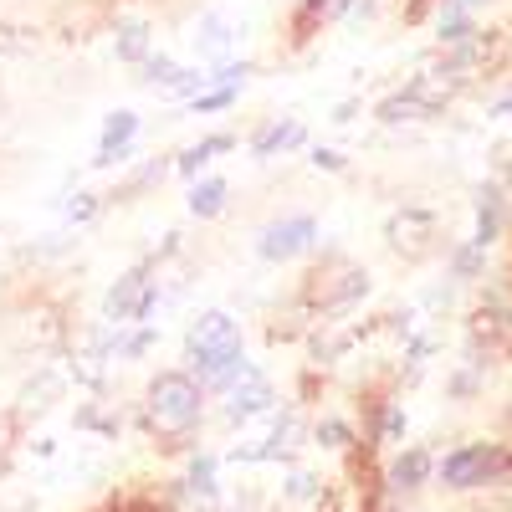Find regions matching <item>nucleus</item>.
<instances>
[{
    "mask_svg": "<svg viewBox=\"0 0 512 512\" xmlns=\"http://www.w3.org/2000/svg\"><path fill=\"white\" fill-rule=\"evenodd\" d=\"M185 359L190 374L205 384V395H226L231 384L251 374V359L241 354V323L226 308H205L185 333Z\"/></svg>",
    "mask_w": 512,
    "mask_h": 512,
    "instance_id": "1",
    "label": "nucleus"
},
{
    "mask_svg": "<svg viewBox=\"0 0 512 512\" xmlns=\"http://www.w3.org/2000/svg\"><path fill=\"white\" fill-rule=\"evenodd\" d=\"M144 420L164 446H190L205 420V384L190 369H159L144 390Z\"/></svg>",
    "mask_w": 512,
    "mask_h": 512,
    "instance_id": "2",
    "label": "nucleus"
},
{
    "mask_svg": "<svg viewBox=\"0 0 512 512\" xmlns=\"http://www.w3.org/2000/svg\"><path fill=\"white\" fill-rule=\"evenodd\" d=\"M154 297H159V282L149 267H128L123 277H113L108 297H103V323L113 328H128V323H144L154 313Z\"/></svg>",
    "mask_w": 512,
    "mask_h": 512,
    "instance_id": "3",
    "label": "nucleus"
},
{
    "mask_svg": "<svg viewBox=\"0 0 512 512\" xmlns=\"http://www.w3.org/2000/svg\"><path fill=\"white\" fill-rule=\"evenodd\" d=\"M384 241H390V251L405 256V262H425V256L436 251V241H441V221L431 216V210L405 205V210H395V216L384 221Z\"/></svg>",
    "mask_w": 512,
    "mask_h": 512,
    "instance_id": "4",
    "label": "nucleus"
},
{
    "mask_svg": "<svg viewBox=\"0 0 512 512\" xmlns=\"http://www.w3.org/2000/svg\"><path fill=\"white\" fill-rule=\"evenodd\" d=\"M313 246H318V221L313 216H282V221L262 226V236H256V256L272 262V267L292 262V256H303Z\"/></svg>",
    "mask_w": 512,
    "mask_h": 512,
    "instance_id": "5",
    "label": "nucleus"
},
{
    "mask_svg": "<svg viewBox=\"0 0 512 512\" xmlns=\"http://www.w3.org/2000/svg\"><path fill=\"white\" fill-rule=\"evenodd\" d=\"M277 405V390H272V379L262 374V369H256L251 364V374L241 379V384H231V390L221 395V420L226 425H236V431H241V425H251L256 415H267Z\"/></svg>",
    "mask_w": 512,
    "mask_h": 512,
    "instance_id": "6",
    "label": "nucleus"
},
{
    "mask_svg": "<svg viewBox=\"0 0 512 512\" xmlns=\"http://www.w3.org/2000/svg\"><path fill=\"white\" fill-rule=\"evenodd\" d=\"M431 472H436L431 451H425V446H405V451L390 461V472H384V487H390L395 497H410V492H420L425 482H431Z\"/></svg>",
    "mask_w": 512,
    "mask_h": 512,
    "instance_id": "7",
    "label": "nucleus"
},
{
    "mask_svg": "<svg viewBox=\"0 0 512 512\" xmlns=\"http://www.w3.org/2000/svg\"><path fill=\"white\" fill-rule=\"evenodd\" d=\"M308 134H303V123L297 118H272V123H262L251 134V154L256 159H272V154H287V149H297Z\"/></svg>",
    "mask_w": 512,
    "mask_h": 512,
    "instance_id": "8",
    "label": "nucleus"
},
{
    "mask_svg": "<svg viewBox=\"0 0 512 512\" xmlns=\"http://www.w3.org/2000/svg\"><path fill=\"white\" fill-rule=\"evenodd\" d=\"M502 226H507V195H502V185H482L477 190V231H472V241L492 246L502 236Z\"/></svg>",
    "mask_w": 512,
    "mask_h": 512,
    "instance_id": "9",
    "label": "nucleus"
},
{
    "mask_svg": "<svg viewBox=\"0 0 512 512\" xmlns=\"http://www.w3.org/2000/svg\"><path fill=\"white\" fill-rule=\"evenodd\" d=\"M190 41H195V57H210V62H221L231 47H236V31L226 26V16H200V26L190 31Z\"/></svg>",
    "mask_w": 512,
    "mask_h": 512,
    "instance_id": "10",
    "label": "nucleus"
},
{
    "mask_svg": "<svg viewBox=\"0 0 512 512\" xmlns=\"http://www.w3.org/2000/svg\"><path fill=\"white\" fill-rule=\"evenodd\" d=\"M113 57L144 67V62L154 57V31H149V21H123L118 36H113Z\"/></svg>",
    "mask_w": 512,
    "mask_h": 512,
    "instance_id": "11",
    "label": "nucleus"
},
{
    "mask_svg": "<svg viewBox=\"0 0 512 512\" xmlns=\"http://www.w3.org/2000/svg\"><path fill=\"white\" fill-rule=\"evenodd\" d=\"M226 195H231V185H226L221 175L195 180V185H190V216H195V221H216L221 210H226Z\"/></svg>",
    "mask_w": 512,
    "mask_h": 512,
    "instance_id": "12",
    "label": "nucleus"
},
{
    "mask_svg": "<svg viewBox=\"0 0 512 512\" xmlns=\"http://www.w3.org/2000/svg\"><path fill=\"white\" fill-rule=\"evenodd\" d=\"M231 149H236V139H231V134H210V139L190 144V149L175 159V169H180L185 180H195V175H200V169H205L210 159H221V154H231Z\"/></svg>",
    "mask_w": 512,
    "mask_h": 512,
    "instance_id": "13",
    "label": "nucleus"
},
{
    "mask_svg": "<svg viewBox=\"0 0 512 512\" xmlns=\"http://www.w3.org/2000/svg\"><path fill=\"white\" fill-rule=\"evenodd\" d=\"M400 436H405V405L400 400H374L369 446H400Z\"/></svg>",
    "mask_w": 512,
    "mask_h": 512,
    "instance_id": "14",
    "label": "nucleus"
},
{
    "mask_svg": "<svg viewBox=\"0 0 512 512\" xmlns=\"http://www.w3.org/2000/svg\"><path fill=\"white\" fill-rule=\"evenodd\" d=\"M477 36V16H466V11H456L451 0H441V16H436V41L451 52V47H461V41H472Z\"/></svg>",
    "mask_w": 512,
    "mask_h": 512,
    "instance_id": "15",
    "label": "nucleus"
},
{
    "mask_svg": "<svg viewBox=\"0 0 512 512\" xmlns=\"http://www.w3.org/2000/svg\"><path fill=\"white\" fill-rule=\"evenodd\" d=\"M482 272H487V246L461 241V246L451 251V282H456V287H466V282H477Z\"/></svg>",
    "mask_w": 512,
    "mask_h": 512,
    "instance_id": "16",
    "label": "nucleus"
},
{
    "mask_svg": "<svg viewBox=\"0 0 512 512\" xmlns=\"http://www.w3.org/2000/svg\"><path fill=\"white\" fill-rule=\"evenodd\" d=\"M313 441H318L323 451H349V446H354V425L338 420V415H323V420L313 425Z\"/></svg>",
    "mask_w": 512,
    "mask_h": 512,
    "instance_id": "17",
    "label": "nucleus"
},
{
    "mask_svg": "<svg viewBox=\"0 0 512 512\" xmlns=\"http://www.w3.org/2000/svg\"><path fill=\"white\" fill-rule=\"evenodd\" d=\"M144 82H154V88H169V93H175L180 88V82H185V67L180 62H169L164 52H154L149 62H144V72H139Z\"/></svg>",
    "mask_w": 512,
    "mask_h": 512,
    "instance_id": "18",
    "label": "nucleus"
},
{
    "mask_svg": "<svg viewBox=\"0 0 512 512\" xmlns=\"http://www.w3.org/2000/svg\"><path fill=\"white\" fill-rule=\"evenodd\" d=\"M410 118H431V113H425L405 88H400V93H390V98L379 103V123H410Z\"/></svg>",
    "mask_w": 512,
    "mask_h": 512,
    "instance_id": "19",
    "label": "nucleus"
},
{
    "mask_svg": "<svg viewBox=\"0 0 512 512\" xmlns=\"http://www.w3.org/2000/svg\"><path fill=\"white\" fill-rule=\"evenodd\" d=\"M282 492H287L292 502H323V482H318V477H308V472H292Z\"/></svg>",
    "mask_w": 512,
    "mask_h": 512,
    "instance_id": "20",
    "label": "nucleus"
},
{
    "mask_svg": "<svg viewBox=\"0 0 512 512\" xmlns=\"http://www.w3.org/2000/svg\"><path fill=\"white\" fill-rule=\"evenodd\" d=\"M154 344H159V333H154V328H134V333H128L123 344H118V359H139V354H149Z\"/></svg>",
    "mask_w": 512,
    "mask_h": 512,
    "instance_id": "21",
    "label": "nucleus"
},
{
    "mask_svg": "<svg viewBox=\"0 0 512 512\" xmlns=\"http://www.w3.org/2000/svg\"><path fill=\"white\" fill-rule=\"evenodd\" d=\"M236 103V88H210L195 98V113H216V108H231Z\"/></svg>",
    "mask_w": 512,
    "mask_h": 512,
    "instance_id": "22",
    "label": "nucleus"
},
{
    "mask_svg": "<svg viewBox=\"0 0 512 512\" xmlns=\"http://www.w3.org/2000/svg\"><path fill=\"white\" fill-rule=\"evenodd\" d=\"M67 216H72V226H82V221H93V216H98V200H93V195H77V200L67 205Z\"/></svg>",
    "mask_w": 512,
    "mask_h": 512,
    "instance_id": "23",
    "label": "nucleus"
},
{
    "mask_svg": "<svg viewBox=\"0 0 512 512\" xmlns=\"http://www.w3.org/2000/svg\"><path fill=\"white\" fill-rule=\"evenodd\" d=\"M313 164L328 169V175H338V169H344V154H338V149H313Z\"/></svg>",
    "mask_w": 512,
    "mask_h": 512,
    "instance_id": "24",
    "label": "nucleus"
},
{
    "mask_svg": "<svg viewBox=\"0 0 512 512\" xmlns=\"http://www.w3.org/2000/svg\"><path fill=\"white\" fill-rule=\"evenodd\" d=\"M451 6H456V11H466V16H477L482 6H492V0H451Z\"/></svg>",
    "mask_w": 512,
    "mask_h": 512,
    "instance_id": "25",
    "label": "nucleus"
},
{
    "mask_svg": "<svg viewBox=\"0 0 512 512\" xmlns=\"http://www.w3.org/2000/svg\"><path fill=\"white\" fill-rule=\"evenodd\" d=\"M6 446H11V415H0V456H6Z\"/></svg>",
    "mask_w": 512,
    "mask_h": 512,
    "instance_id": "26",
    "label": "nucleus"
},
{
    "mask_svg": "<svg viewBox=\"0 0 512 512\" xmlns=\"http://www.w3.org/2000/svg\"><path fill=\"white\" fill-rule=\"evenodd\" d=\"M502 67H512V26L502 31Z\"/></svg>",
    "mask_w": 512,
    "mask_h": 512,
    "instance_id": "27",
    "label": "nucleus"
},
{
    "mask_svg": "<svg viewBox=\"0 0 512 512\" xmlns=\"http://www.w3.org/2000/svg\"><path fill=\"white\" fill-rule=\"evenodd\" d=\"M507 507H512V492H507Z\"/></svg>",
    "mask_w": 512,
    "mask_h": 512,
    "instance_id": "28",
    "label": "nucleus"
}]
</instances>
